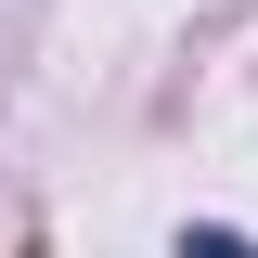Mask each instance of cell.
<instances>
[{
    "instance_id": "cell-1",
    "label": "cell",
    "mask_w": 258,
    "mask_h": 258,
    "mask_svg": "<svg viewBox=\"0 0 258 258\" xmlns=\"http://www.w3.org/2000/svg\"><path fill=\"white\" fill-rule=\"evenodd\" d=\"M181 258H258V245H245V232H194Z\"/></svg>"
}]
</instances>
